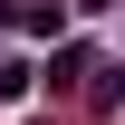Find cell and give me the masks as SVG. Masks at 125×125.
I'll return each mask as SVG.
<instances>
[{"instance_id": "obj_1", "label": "cell", "mask_w": 125, "mask_h": 125, "mask_svg": "<svg viewBox=\"0 0 125 125\" xmlns=\"http://www.w3.org/2000/svg\"><path fill=\"white\" fill-rule=\"evenodd\" d=\"M10 29H29V39H58L67 29V0H19V10H0Z\"/></svg>"}, {"instance_id": "obj_2", "label": "cell", "mask_w": 125, "mask_h": 125, "mask_svg": "<svg viewBox=\"0 0 125 125\" xmlns=\"http://www.w3.org/2000/svg\"><path fill=\"white\" fill-rule=\"evenodd\" d=\"M87 67H96V48H87V39H58V58H48V87H77Z\"/></svg>"}, {"instance_id": "obj_3", "label": "cell", "mask_w": 125, "mask_h": 125, "mask_svg": "<svg viewBox=\"0 0 125 125\" xmlns=\"http://www.w3.org/2000/svg\"><path fill=\"white\" fill-rule=\"evenodd\" d=\"M0 29H10V19H0Z\"/></svg>"}]
</instances>
